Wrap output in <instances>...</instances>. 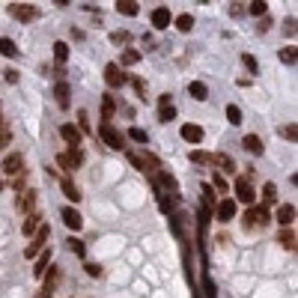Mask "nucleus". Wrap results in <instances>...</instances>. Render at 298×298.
Instances as JSON below:
<instances>
[{
  "label": "nucleus",
  "instance_id": "79ce46f5",
  "mask_svg": "<svg viewBox=\"0 0 298 298\" xmlns=\"http://www.w3.org/2000/svg\"><path fill=\"white\" fill-rule=\"evenodd\" d=\"M280 134H283L286 140H292V143L298 140V129H295V126H283V129H280Z\"/></svg>",
  "mask_w": 298,
  "mask_h": 298
},
{
  "label": "nucleus",
  "instance_id": "c03bdc74",
  "mask_svg": "<svg viewBox=\"0 0 298 298\" xmlns=\"http://www.w3.org/2000/svg\"><path fill=\"white\" fill-rule=\"evenodd\" d=\"M126 158H129L137 170H146V164H143V158H140V155H134V152H129V149H126Z\"/></svg>",
  "mask_w": 298,
  "mask_h": 298
},
{
  "label": "nucleus",
  "instance_id": "423d86ee",
  "mask_svg": "<svg viewBox=\"0 0 298 298\" xmlns=\"http://www.w3.org/2000/svg\"><path fill=\"white\" fill-rule=\"evenodd\" d=\"M176 120V104L170 96H161L158 99V123H173Z\"/></svg>",
  "mask_w": 298,
  "mask_h": 298
},
{
  "label": "nucleus",
  "instance_id": "cd10ccee",
  "mask_svg": "<svg viewBox=\"0 0 298 298\" xmlns=\"http://www.w3.org/2000/svg\"><path fill=\"white\" fill-rule=\"evenodd\" d=\"M263 200H265V209L277 200V188H274V182H265V188H263Z\"/></svg>",
  "mask_w": 298,
  "mask_h": 298
},
{
  "label": "nucleus",
  "instance_id": "a878e982",
  "mask_svg": "<svg viewBox=\"0 0 298 298\" xmlns=\"http://www.w3.org/2000/svg\"><path fill=\"white\" fill-rule=\"evenodd\" d=\"M33 203H36V194H33V191H24L21 200H18V209H21V212H30V209H33Z\"/></svg>",
  "mask_w": 298,
  "mask_h": 298
},
{
  "label": "nucleus",
  "instance_id": "473e14b6",
  "mask_svg": "<svg viewBox=\"0 0 298 298\" xmlns=\"http://www.w3.org/2000/svg\"><path fill=\"white\" fill-rule=\"evenodd\" d=\"M54 57H57L60 63H66L69 60V45L66 42H54Z\"/></svg>",
  "mask_w": 298,
  "mask_h": 298
},
{
  "label": "nucleus",
  "instance_id": "ea45409f",
  "mask_svg": "<svg viewBox=\"0 0 298 298\" xmlns=\"http://www.w3.org/2000/svg\"><path fill=\"white\" fill-rule=\"evenodd\" d=\"M66 245H69V251H72V254H78V257H84V254H87V248H84V242H78V239H69Z\"/></svg>",
  "mask_w": 298,
  "mask_h": 298
},
{
  "label": "nucleus",
  "instance_id": "f8f14e48",
  "mask_svg": "<svg viewBox=\"0 0 298 298\" xmlns=\"http://www.w3.org/2000/svg\"><path fill=\"white\" fill-rule=\"evenodd\" d=\"M268 221V209H248L245 212V227H257Z\"/></svg>",
  "mask_w": 298,
  "mask_h": 298
},
{
  "label": "nucleus",
  "instance_id": "6ab92c4d",
  "mask_svg": "<svg viewBox=\"0 0 298 298\" xmlns=\"http://www.w3.org/2000/svg\"><path fill=\"white\" fill-rule=\"evenodd\" d=\"M51 268V254L48 251H42L39 257H36V268H33V274L36 277H45V271Z\"/></svg>",
  "mask_w": 298,
  "mask_h": 298
},
{
  "label": "nucleus",
  "instance_id": "09e8293b",
  "mask_svg": "<svg viewBox=\"0 0 298 298\" xmlns=\"http://www.w3.org/2000/svg\"><path fill=\"white\" fill-rule=\"evenodd\" d=\"M129 39H132L129 33H113V36H110V42H113V45H126Z\"/></svg>",
  "mask_w": 298,
  "mask_h": 298
},
{
  "label": "nucleus",
  "instance_id": "ddd939ff",
  "mask_svg": "<svg viewBox=\"0 0 298 298\" xmlns=\"http://www.w3.org/2000/svg\"><path fill=\"white\" fill-rule=\"evenodd\" d=\"M60 134H63V140H66L69 146H81V129L78 126H60Z\"/></svg>",
  "mask_w": 298,
  "mask_h": 298
},
{
  "label": "nucleus",
  "instance_id": "a211bd4d",
  "mask_svg": "<svg viewBox=\"0 0 298 298\" xmlns=\"http://www.w3.org/2000/svg\"><path fill=\"white\" fill-rule=\"evenodd\" d=\"M60 188H63V194H66V200H72V203H81V191H78V185H75V182H72V179H63V182H60Z\"/></svg>",
  "mask_w": 298,
  "mask_h": 298
},
{
  "label": "nucleus",
  "instance_id": "49530a36",
  "mask_svg": "<svg viewBox=\"0 0 298 298\" xmlns=\"http://www.w3.org/2000/svg\"><path fill=\"white\" fill-rule=\"evenodd\" d=\"M3 78H6V84H18V78H21V75H18L15 69H6V72H3Z\"/></svg>",
  "mask_w": 298,
  "mask_h": 298
},
{
  "label": "nucleus",
  "instance_id": "864d4df0",
  "mask_svg": "<svg viewBox=\"0 0 298 298\" xmlns=\"http://www.w3.org/2000/svg\"><path fill=\"white\" fill-rule=\"evenodd\" d=\"M212 155H203V152H191V161H209Z\"/></svg>",
  "mask_w": 298,
  "mask_h": 298
},
{
  "label": "nucleus",
  "instance_id": "4468645a",
  "mask_svg": "<svg viewBox=\"0 0 298 298\" xmlns=\"http://www.w3.org/2000/svg\"><path fill=\"white\" fill-rule=\"evenodd\" d=\"M215 212H218V221H232V218H235V203L224 197L221 203H218V209H215Z\"/></svg>",
  "mask_w": 298,
  "mask_h": 298
},
{
  "label": "nucleus",
  "instance_id": "0eeeda50",
  "mask_svg": "<svg viewBox=\"0 0 298 298\" xmlns=\"http://www.w3.org/2000/svg\"><path fill=\"white\" fill-rule=\"evenodd\" d=\"M170 24H173V15H170V9H167V6H158V9L152 12V27H155V30H167Z\"/></svg>",
  "mask_w": 298,
  "mask_h": 298
},
{
  "label": "nucleus",
  "instance_id": "aec40b11",
  "mask_svg": "<svg viewBox=\"0 0 298 298\" xmlns=\"http://www.w3.org/2000/svg\"><path fill=\"white\" fill-rule=\"evenodd\" d=\"M116 12H123V15H137V12H140V3H137V0H120V3H116Z\"/></svg>",
  "mask_w": 298,
  "mask_h": 298
},
{
  "label": "nucleus",
  "instance_id": "72a5a7b5",
  "mask_svg": "<svg viewBox=\"0 0 298 298\" xmlns=\"http://www.w3.org/2000/svg\"><path fill=\"white\" fill-rule=\"evenodd\" d=\"M227 120H230V126H242V110L235 104H227Z\"/></svg>",
  "mask_w": 298,
  "mask_h": 298
},
{
  "label": "nucleus",
  "instance_id": "dca6fc26",
  "mask_svg": "<svg viewBox=\"0 0 298 298\" xmlns=\"http://www.w3.org/2000/svg\"><path fill=\"white\" fill-rule=\"evenodd\" d=\"M242 146H245V149H248V152H251V155H263V140H260V137H257V134H245V140H242Z\"/></svg>",
  "mask_w": 298,
  "mask_h": 298
},
{
  "label": "nucleus",
  "instance_id": "7ed1b4c3",
  "mask_svg": "<svg viewBox=\"0 0 298 298\" xmlns=\"http://www.w3.org/2000/svg\"><path fill=\"white\" fill-rule=\"evenodd\" d=\"M0 170H3L6 176H18V173L24 170V155H21V152H9V155L0 161Z\"/></svg>",
  "mask_w": 298,
  "mask_h": 298
},
{
  "label": "nucleus",
  "instance_id": "c9c22d12",
  "mask_svg": "<svg viewBox=\"0 0 298 298\" xmlns=\"http://www.w3.org/2000/svg\"><path fill=\"white\" fill-rule=\"evenodd\" d=\"M69 161H72V167H78L81 161H84V152H81V146H69Z\"/></svg>",
  "mask_w": 298,
  "mask_h": 298
},
{
  "label": "nucleus",
  "instance_id": "5701e85b",
  "mask_svg": "<svg viewBox=\"0 0 298 298\" xmlns=\"http://www.w3.org/2000/svg\"><path fill=\"white\" fill-rule=\"evenodd\" d=\"M113 110H116V104H113V96H101V116H104V123L113 116Z\"/></svg>",
  "mask_w": 298,
  "mask_h": 298
},
{
  "label": "nucleus",
  "instance_id": "a19ab883",
  "mask_svg": "<svg viewBox=\"0 0 298 298\" xmlns=\"http://www.w3.org/2000/svg\"><path fill=\"white\" fill-rule=\"evenodd\" d=\"M158 182H161V185H164L167 191H176V179H173V176H170V173H158Z\"/></svg>",
  "mask_w": 298,
  "mask_h": 298
},
{
  "label": "nucleus",
  "instance_id": "a18cd8bd",
  "mask_svg": "<svg viewBox=\"0 0 298 298\" xmlns=\"http://www.w3.org/2000/svg\"><path fill=\"white\" fill-rule=\"evenodd\" d=\"M242 63H245V66L251 69V75H257V60H254L251 54H242Z\"/></svg>",
  "mask_w": 298,
  "mask_h": 298
},
{
  "label": "nucleus",
  "instance_id": "b1692460",
  "mask_svg": "<svg viewBox=\"0 0 298 298\" xmlns=\"http://www.w3.org/2000/svg\"><path fill=\"white\" fill-rule=\"evenodd\" d=\"M277 242H280L286 251H295V230H283L277 235Z\"/></svg>",
  "mask_w": 298,
  "mask_h": 298
},
{
  "label": "nucleus",
  "instance_id": "37998d69",
  "mask_svg": "<svg viewBox=\"0 0 298 298\" xmlns=\"http://www.w3.org/2000/svg\"><path fill=\"white\" fill-rule=\"evenodd\" d=\"M129 137H132V140H137V143H146V140H149L143 129H129Z\"/></svg>",
  "mask_w": 298,
  "mask_h": 298
},
{
  "label": "nucleus",
  "instance_id": "7c9ffc66",
  "mask_svg": "<svg viewBox=\"0 0 298 298\" xmlns=\"http://www.w3.org/2000/svg\"><path fill=\"white\" fill-rule=\"evenodd\" d=\"M248 12H251V15H257V18H265V12H268V3H263V0H254V3L248 6Z\"/></svg>",
  "mask_w": 298,
  "mask_h": 298
},
{
  "label": "nucleus",
  "instance_id": "2f4dec72",
  "mask_svg": "<svg viewBox=\"0 0 298 298\" xmlns=\"http://www.w3.org/2000/svg\"><path fill=\"white\" fill-rule=\"evenodd\" d=\"M212 185H215L212 191H218L221 197H224V194H227V188H230V185H227V179H224L221 173H215V176H212Z\"/></svg>",
  "mask_w": 298,
  "mask_h": 298
},
{
  "label": "nucleus",
  "instance_id": "de8ad7c7",
  "mask_svg": "<svg viewBox=\"0 0 298 298\" xmlns=\"http://www.w3.org/2000/svg\"><path fill=\"white\" fill-rule=\"evenodd\" d=\"M283 33L295 36V18H286V21H283Z\"/></svg>",
  "mask_w": 298,
  "mask_h": 298
},
{
  "label": "nucleus",
  "instance_id": "c85d7f7f",
  "mask_svg": "<svg viewBox=\"0 0 298 298\" xmlns=\"http://www.w3.org/2000/svg\"><path fill=\"white\" fill-rule=\"evenodd\" d=\"M295 60H298L295 45H292V48H289V45H286V48H280V63H286V66H289V63H295Z\"/></svg>",
  "mask_w": 298,
  "mask_h": 298
},
{
  "label": "nucleus",
  "instance_id": "f3484780",
  "mask_svg": "<svg viewBox=\"0 0 298 298\" xmlns=\"http://www.w3.org/2000/svg\"><path fill=\"white\" fill-rule=\"evenodd\" d=\"M0 54H3V57H9V60H15V57H21V51H18V45H15L12 39H6V36H0Z\"/></svg>",
  "mask_w": 298,
  "mask_h": 298
},
{
  "label": "nucleus",
  "instance_id": "c756f323",
  "mask_svg": "<svg viewBox=\"0 0 298 298\" xmlns=\"http://www.w3.org/2000/svg\"><path fill=\"white\" fill-rule=\"evenodd\" d=\"M36 230H39V215H30V218L24 221V227H21V232H24V235L30 239V235H33Z\"/></svg>",
  "mask_w": 298,
  "mask_h": 298
},
{
  "label": "nucleus",
  "instance_id": "9d476101",
  "mask_svg": "<svg viewBox=\"0 0 298 298\" xmlns=\"http://www.w3.org/2000/svg\"><path fill=\"white\" fill-rule=\"evenodd\" d=\"M235 197H239V203H245V206H251L254 203V188L245 182V179H235Z\"/></svg>",
  "mask_w": 298,
  "mask_h": 298
},
{
  "label": "nucleus",
  "instance_id": "603ef678",
  "mask_svg": "<svg viewBox=\"0 0 298 298\" xmlns=\"http://www.w3.org/2000/svg\"><path fill=\"white\" fill-rule=\"evenodd\" d=\"M9 140H12V134L6 132V129H0V149H3V146H6Z\"/></svg>",
  "mask_w": 298,
  "mask_h": 298
},
{
  "label": "nucleus",
  "instance_id": "3c124183",
  "mask_svg": "<svg viewBox=\"0 0 298 298\" xmlns=\"http://www.w3.org/2000/svg\"><path fill=\"white\" fill-rule=\"evenodd\" d=\"M57 161H60V167H63V170H72V161H69L66 152H63V155H57Z\"/></svg>",
  "mask_w": 298,
  "mask_h": 298
},
{
  "label": "nucleus",
  "instance_id": "9b49d317",
  "mask_svg": "<svg viewBox=\"0 0 298 298\" xmlns=\"http://www.w3.org/2000/svg\"><path fill=\"white\" fill-rule=\"evenodd\" d=\"M9 12H12L18 21H33V18H36V9H33V6H27V3H12V6H9Z\"/></svg>",
  "mask_w": 298,
  "mask_h": 298
},
{
  "label": "nucleus",
  "instance_id": "412c9836",
  "mask_svg": "<svg viewBox=\"0 0 298 298\" xmlns=\"http://www.w3.org/2000/svg\"><path fill=\"white\" fill-rule=\"evenodd\" d=\"M176 30H182V33H191V30H194V15L182 12V15L176 18Z\"/></svg>",
  "mask_w": 298,
  "mask_h": 298
},
{
  "label": "nucleus",
  "instance_id": "bb28decb",
  "mask_svg": "<svg viewBox=\"0 0 298 298\" xmlns=\"http://www.w3.org/2000/svg\"><path fill=\"white\" fill-rule=\"evenodd\" d=\"M188 93H191V96H194L197 101H203L206 96H209V90H206V84H200V81H194V84L188 87Z\"/></svg>",
  "mask_w": 298,
  "mask_h": 298
},
{
  "label": "nucleus",
  "instance_id": "f03ea898",
  "mask_svg": "<svg viewBox=\"0 0 298 298\" xmlns=\"http://www.w3.org/2000/svg\"><path fill=\"white\" fill-rule=\"evenodd\" d=\"M48 235H51V230H48V224H42V227H39V230L33 232V239H30V245L24 248V257H27V260H36V257H39V251L45 248V242H48Z\"/></svg>",
  "mask_w": 298,
  "mask_h": 298
},
{
  "label": "nucleus",
  "instance_id": "393cba45",
  "mask_svg": "<svg viewBox=\"0 0 298 298\" xmlns=\"http://www.w3.org/2000/svg\"><path fill=\"white\" fill-rule=\"evenodd\" d=\"M203 298H218V286L212 283L209 274H203Z\"/></svg>",
  "mask_w": 298,
  "mask_h": 298
},
{
  "label": "nucleus",
  "instance_id": "f704fd0d",
  "mask_svg": "<svg viewBox=\"0 0 298 298\" xmlns=\"http://www.w3.org/2000/svg\"><path fill=\"white\" fill-rule=\"evenodd\" d=\"M206 227H209V209H203V206H200V215H197V230H200V235H206Z\"/></svg>",
  "mask_w": 298,
  "mask_h": 298
},
{
  "label": "nucleus",
  "instance_id": "2eb2a0df",
  "mask_svg": "<svg viewBox=\"0 0 298 298\" xmlns=\"http://www.w3.org/2000/svg\"><path fill=\"white\" fill-rule=\"evenodd\" d=\"M182 140H188V143H200V140H203V129H200L197 123L182 126Z\"/></svg>",
  "mask_w": 298,
  "mask_h": 298
},
{
  "label": "nucleus",
  "instance_id": "4c0bfd02",
  "mask_svg": "<svg viewBox=\"0 0 298 298\" xmlns=\"http://www.w3.org/2000/svg\"><path fill=\"white\" fill-rule=\"evenodd\" d=\"M215 206V191L212 185H203V209H212Z\"/></svg>",
  "mask_w": 298,
  "mask_h": 298
},
{
  "label": "nucleus",
  "instance_id": "f257e3e1",
  "mask_svg": "<svg viewBox=\"0 0 298 298\" xmlns=\"http://www.w3.org/2000/svg\"><path fill=\"white\" fill-rule=\"evenodd\" d=\"M99 137L110 146V149H116V152H126V140H123V134L116 132L110 123H101L99 126Z\"/></svg>",
  "mask_w": 298,
  "mask_h": 298
},
{
  "label": "nucleus",
  "instance_id": "39448f33",
  "mask_svg": "<svg viewBox=\"0 0 298 298\" xmlns=\"http://www.w3.org/2000/svg\"><path fill=\"white\" fill-rule=\"evenodd\" d=\"M60 218H63V224H66L69 230H81V227H84L81 212H78V209H72V206H63V209H60Z\"/></svg>",
  "mask_w": 298,
  "mask_h": 298
},
{
  "label": "nucleus",
  "instance_id": "6e6552de",
  "mask_svg": "<svg viewBox=\"0 0 298 298\" xmlns=\"http://www.w3.org/2000/svg\"><path fill=\"white\" fill-rule=\"evenodd\" d=\"M292 221H295V206H292V203H283V206L277 209V224H280L283 230H289Z\"/></svg>",
  "mask_w": 298,
  "mask_h": 298
},
{
  "label": "nucleus",
  "instance_id": "e433bc0d",
  "mask_svg": "<svg viewBox=\"0 0 298 298\" xmlns=\"http://www.w3.org/2000/svg\"><path fill=\"white\" fill-rule=\"evenodd\" d=\"M209 161H215V164H221L224 170H230V173L235 170V164H232V158H230V155H212Z\"/></svg>",
  "mask_w": 298,
  "mask_h": 298
},
{
  "label": "nucleus",
  "instance_id": "58836bf2",
  "mask_svg": "<svg viewBox=\"0 0 298 298\" xmlns=\"http://www.w3.org/2000/svg\"><path fill=\"white\" fill-rule=\"evenodd\" d=\"M123 63H126V66H132V63H140V51H134V48H126V51H123Z\"/></svg>",
  "mask_w": 298,
  "mask_h": 298
},
{
  "label": "nucleus",
  "instance_id": "6e6d98bb",
  "mask_svg": "<svg viewBox=\"0 0 298 298\" xmlns=\"http://www.w3.org/2000/svg\"><path fill=\"white\" fill-rule=\"evenodd\" d=\"M0 129H3V123H0Z\"/></svg>",
  "mask_w": 298,
  "mask_h": 298
},
{
  "label": "nucleus",
  "instance_id": "4be33fe9",
  "mask_svg": "<svg viewBox=\"0 0 298 298\" xmlns=\"http://www.w3.org/2000/svg\"><path fill=\"white\" fill-rule=\"evenodd\" d=\"M57 277H60V271H57V268H48V271H45V292H42V298L51 295V289H54Z\"/></svg>",
  "mask_w": 298,
  "mask_h": 298
},
{
  "label": "nucleus",
  "instance_id": "5fc2aeb1",
  "mask_svg": "<svg viewBox=\"0 0 298 298\" xmlns=\"http://www.w3.org/2000/svg\"><path fill=\"white\" fill-rule=\"evenodd\" d=\"M268 27H271V18H263V21H260V33H265Z\"/></svg>",
  "mask_w": 298,
  "mask_h": 298
},
{
  "label": "nucleus",
  "instance_id": "1a4fd4ad",
  "mask_svg": "<svg viewBox=\"0 0 298 298\" xmlns=\"http://www.w3.org/2000/svg\"><path fill=\"white\" fill-rule=\"evenodd\" d=\"M54 99H57V107H63V110L69 107V101H72V90H69L66 81H57V84H54Z\"/></svg>",
  "mask_w": 298,
  "mask_h": 298
},
{
  "label": "nucleus",
  "instance_id": "8fccbe9b",
  "mask_svg": "<svg viewBox=\"0 0 298 298\" xmlns=\"http://www.w3.org/2000/svg\"><path fill=\"white\" fill-rule=\"evenodd\" d=\"M87 274H90V277H101V268L96 263H87Z\"/></svg>",
  "mask_w": 298,
  "mask_h": 298
},
{
  "label": "nucleus",
  "instance_id": "20e7f679",
  "mask_svg": "<svg viewBox=\"0 0 298 298\" xmlns=\"http://www.w3.org/2000/svg\"><path fill=\"white\" fill-rule=\"evenodd\" d=\"M104 81H107V87H123V84L129 81V75L116 66V63H107V66H104Z\"/></svg>",
  "mask_w": 298,
  "mask_h": 298
}]
</instances>
